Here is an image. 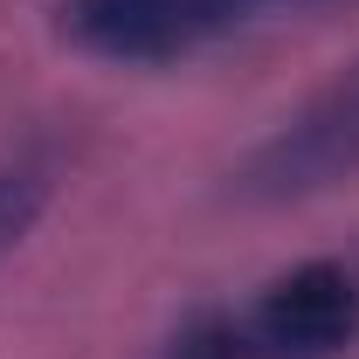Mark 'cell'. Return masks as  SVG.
<instances>
[{
    "mask_svg": "<svg viewBox=\"0 0 359 359\" xmlns=\"http://www.w3.org/2000/svg\"><path fill=\"white\" fill-rule=\"evenodd\" d=\"M353 173H359V62L235 166V194L242 201H304Z\"/></svg>",
    "mask_w": 359,
    "mask_h": 359,
    "instance_id": "obj_1",
    "label": "cell"
},
{
    "mask_svg": "<svg viewBox=\"0 0 359 359\" xmlns=\"http://www.w3.org/2000/svg\"><path fill=\"white\" fill-rule=\"evenodd\" d=\"M359 339V276L346 263H297L256 297L242 325L249 359H339Z\"/></svg>",
    "mask_w": 359,
    "mask_h": 359,
    "instance_id": "obj_2",
    "label": "cell"
},
{
    "mask_svg": "<svg viewBox=\"0 0 359 359\" xmlns=\"http://www.w3.org/2000/svg\"><path fill=\"white\" fill-rule=\"evenodd\" d=\"M242 0H62V28L111 62H159L222 28Z\"/></svg>",
    "mask_w": 359,
    "mask_h": 359,
    "instance_id": "obj_3",
    "label": "cell"
},
{
    "mask_svg": "<svg viewBox=\"0 0 359 359\" xmlns=\"http://www.w3.org/2000/svg\"><path fill=\"white\" fill-rule=\"evenodd\" d=\"M42 201H48V173L42 166H7V173H0V256L35 228Z\"/></svg>",
    "mask_w": 359,
    "mask_h": 359,
    "instance_id": "obj_4",
    "label": "cell"
},
{
    "mask_svg": "<svg viewBox=\"0 0 359 359\" xmlns=\"http://www.w3.org/2000/svg\"><path fill=\"white\" fill-rule=\"evenodd\" d=\"M166 359H249V346H242V325L194 318V325H180V339L166 346Z\"/></svg>",
    "mask_w": 359,
    "mask_h": 359,
    "instance_id": "obj_5",
    "label": "cell"
}]
</instances>
